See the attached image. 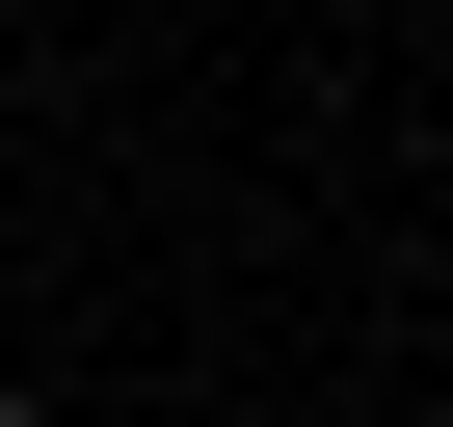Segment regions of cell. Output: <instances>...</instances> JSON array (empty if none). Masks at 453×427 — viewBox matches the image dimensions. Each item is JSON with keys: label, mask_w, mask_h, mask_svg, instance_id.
<instances>
[{"label": "cell", "mask_w": 453, "mask_h": 427, "mask_svg": "<svg viewBox=\"0 0 453 427\" xmlns=\"http://www.w3.org/2000/svg\"><path fill=\"white\" fill-rule=\"evenodd\" d=\"M0 427H54V400H27V374H0Z\"/></svg>", "instance_id": "cell-1"}]
</instances>
